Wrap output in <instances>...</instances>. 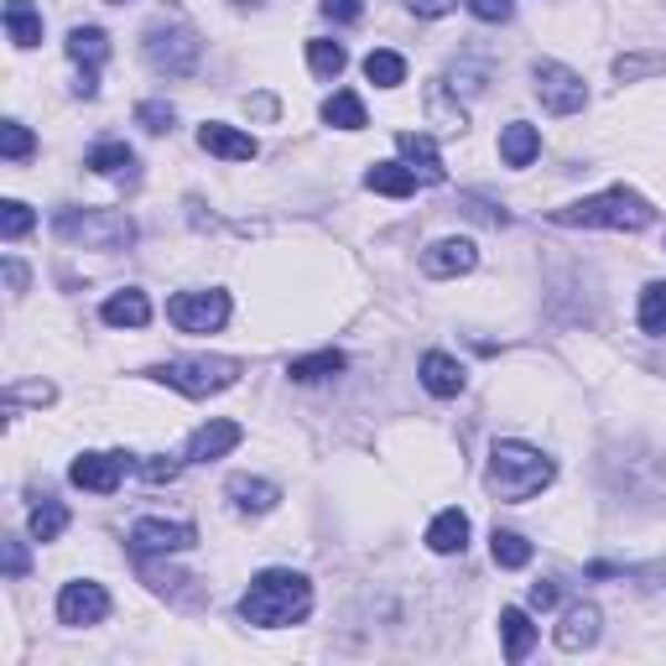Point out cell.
I'll list each match as a JSON object with an SVG mask.
<instances>
[{
  "label": "cell",
  "instance_id": "cell-1",
  "mask_svg": "<svg viewBox=\"0 0 666 666\" xmlns=\"http://www.w3.org/2000/svg\"><path fill=\"white\" fill-rule=\"evenodd\" d=\"M312 609V583L291 567H271L250 578L245 598H239V619L245 625H260V631H281V625H297V619Z\"/></svg>",
  "mask_w": 666,
  "mask_h": 666
},
{
  "label": "cell",
  "instance_id": "cell-2",
  "mask_svg": "<svg viewBox=\"0 0 666 666\" xmlns=\"http://www.w3.org/2000/svg\"><path fill=\"white\" fill-rule=\"evenodd\" d=\"M557 474V463L542 453V448L531 443H495L490 448V469H484V484H490V495L505 500V505H526L531 495H542Z\"/></svg>",
  "mask_w": 666,
  "mask_h": 666
},
{
  "label": "cell",
  "instance_id": "cell-3",
  "mask_svg": "<svg viewBox=\"0 0 666 666\" xmlns=\"http://www.w3.org/2000/svg\"><path fill=\"white\" fill-rule=\"evenodd\" d=\"M557 224H583V229H619V235H635L656 224V208L631 188H609V193H594V198H578L567 208H552Z\"/></svg>",
  "mask_w": 666,
  "mask_h": 666
},
{
  "label": "cell",
  "instance_id": "cell-4",
  "mask_svg": "<svg viewBox=\"0 0 666 666\" xmlns=\"http://www.w3.org/2000/svg\"><path fill=\"white\" fill-rule=\"evenodd\" d=\"M162 386L183 396H219L239 380V359L229 355H193V359H167L162 370H152Z\"/></svg>",
  "mask_w": 666,
  "mask_h": 666
},
{
  "label": "cell",
  "instance_id": "cell-5",
  "mask_svg": "<svg viewBox=\"0 0 666 666\" xmlns=\"http://www.w3.org/2000/svg\"><path fill=\"white\" fill-rule=\"evenodd\" d=\"M52 229L63 239H84L89 250H125L131 239H136V224L125 219L120 208H63L58 219H52Z\"/></svg>",
  "mask_w": 666,
  "mask_h": 666
},
{
  "label": "cell",
  "instance_id": "cell-6",
  "mask_svg": "<svg viewBox=\"0 0 666 666\" xmlns=\"http://www.w3.org/2000/svg\"><path fill=\"white\" fill-rule=\"evenodd\" d=\"M198 58H204V42L193 27H152L146 32V63L167 79H188L198 69Z\"/></svg>",
  "mask_w": 666,
  "mask_h": 666
},
{
  "label": "cell",
  "instance_id": "cell-7",
  "mask_svg": "<svg viewBox=\"0 0 666 666\" xmlns=\"http://www.w3.org/2000/svg\"><path fill=\"white\" fill-rule=\"evenodd\" d=\"M167 318L183 334H214L229 318V291H177L167 303Z\"/></svg>",
  "mask_w": 666,
  "mask_h": 666
},
{
  "label": "cell",
  "instance_id": "cell-8",
  "mask_svg": "<svg viewBox=\"0 0 666 666\" xmlns=\"http://www.w3.org/2000/svg\"><path fill=\"white\" fill-rule=\"evenodd\" d=\"M536 100H542V110H552V115H578L588 89H583V79L573 69H563V63H536Z\"/></svg>",
  "mask_w": 666,
  "mask_h": 666
},
{
  "label": "cell",
  "instance_id": "cell-9",
  "mask_svg": "<svg viewBox=\"0 0 666 666\" xmlns=\"http://www.w3.org/2000/svg\"><path fill=\"white\" fill-rule=\"evenodd\" d=\"M198 547V531L188 521H136L131 526V552L136 557H167V552Z\"/></svg>",
  "mask_w": 666,
  "mask_h": 666
},
{
  "label": "cell",
  "instance_id": "cell-10",
  "mask_svg": "<svg viewBox=\"0 0 666 666\" xmlns=\"http://www.w3.org/2000/svg\"><path fill=\"white\" fill-rule=\"evenodd\" d=\"M125 469H136L131 463V453H79L69 469V479L79 484V490H94V495H115L120 479H125Z\"/></svg>",
  "mask_w": 666,
  "mask_h": 666
},
{
  "label": "cell",
  "instance_id": "cell-11",
  "mask_svg": "<svg viewBox=\"0 0 666 666\" xmlns=\"http://www.w3.org/2000/svg\"><path fill=\"white\" fill-rule=\"evenodd\" d=\"M110 615V594H104L100 583H63V594H58V619L63 625H73V631H84V625H100V619Z\"/></svg>",
  "mask_w": 666,
  "mask_h": 666
},
{
  "label": "cell",
  "instance_id": "cell-12",
  "mask_svg": "<svg viewBox=\"0 0 666 666\" xmlns=\"http://www.w3.org/2000/svg\"><path fill=\"white\" fill-rule=\"evenodd\" d=\"M69 58L84 69V79H79V94H84V100H94V94H100V63L110 58V37H104L100 27H73V32H69Z\"/></svg>",
  "mask_w": 666,
  "mask_h": 666
},
{
  "label": "cell",
  "instance_id": "cell-13",
  "mask_svg": "<svg viewBox=\"0 0 666 666\" xmlns=\"http://www.w3.org/2000/svg\"><path fill=\"white\" fill-rule=\"evenodd\" d=\"M479 266V250L474 239H432L428 250H422V271L438 276V281H448V276H469Z\"/></svg>",
  "mask_w": 666,
  "mask_h": 666
},
{
  "label": "cell",
  "instance_id": "cell-14",
  "mask_svg": "<svg viewBox=\"0 0 666 666\" xmlns=\"http://www.w3.org/2000/svg\"><path fill=\"white\" fill-rule=\"evenodd\" d=\"M396 152H401V162H407L411 172H417V183H443L448 177L443 156H438V141L422 136V131H401V136H396Z\"/></svg>",
  "mask_w": 666,
  "mask_h": 666
},
{
  "label": "cell",
  "instance_id": "cell-15",
  "mask_svg": "<svg viewBox=\"0 0 666 666\" xmlns=\"http://www.w3.org/2000/svg\"><path fill=\"white\" fill-rule=\"evenodd\" d=\"M239 438H245V428H239V422H229V417H219V422H204V428L188 438V459L193 463H214V459H224L229 448H239Z\"/></svg>",
  "mask_w": 666,
  "mask_h": 666
},
{
  "label": "cell",
  "instance_id": "cell-16",
  "mask_svg": "<svg viewBox=\"0 0 666 666\" xmlns=\"http://www.w3.org/2000/svg\"><path fill=\"white\" fill-rule=\"evenodd\" d=\"M198 146L214 152V156H224V162H250V156H256V136H245V131H235V125H219V120L198 125Z\"/></svg>",
  "mask_w": 666,
  "mask_h": 666
},
{
  "label": "cell",
  "instance_id": "cell-17",
  "mask_svg": "<svg viewBox=\"0 0 666 666\" xmlns=\"http://www.w3.org/2000/svg\"><path fill=\"white\" fill-rule=\"evenodd\" d=\"M598 625H604L598 604H573V609L563 615V625H557V646L563 650H588L598 641Z\"/></svg>",
  "mask_w": 666,
  "mask_h": 666
},
{
  "label": "cell",
  "instance_id": "cell-18",
  "mask_svg": "<svg viewBox=\"0 0 666 666\" xmlns=\"http://www.w3.org/2000/svg\"><path fill=\"white\" fill-rule=\"evenodd\" d=\"M422 386H428L432 396H459L463 386H469V376H463V365L453 355L432 349V355H422Z\"/></svg>",
  "mask_w": 666,
  "mask_h": 666
},
{
  "label": "cell",
  "instance_id": "cell-19",
  "mask_svg": "<svg viewBox=\"0 0 666 666\" xmlns=\"http://www.w3.org/2000/svg\"><path fill=\"white\" fill-rule=\"evenodd\" d=\"M542 152V136H536V125L526 120H511L505 131H500V156H505V167H531Z\"/></svg>",
  "mask_w": 666,
  "mask_h": 666
},
{
  "label": "cell",
  "instance_id": "cell-20",
  "mask_svg": "<svg viewBox=\"0 0 666 666\" xmlns=\"http://www.w3.org/2000/svg\"><path fill=\"white\" fill-rule=\"evenodd\" d=\"M104 324L110 328H146L152 324V303H146V291H136V287L115 291V297L104 303Z\"/></svg>",
  "mask_w": 666,
  "mask_h": 666
},
{
  "label": "cell",
  "instance_id": "cell-21",
  "mask_svg": "<svg viewBox=\"0 0 666 666\" xmlns=\"http://www.w3.org/2000/svg\"><path fill=\"white\" fill-rule=\"evenodd\" d=\"M229 495H235L239 511H250V515H266L276 511V500H281V490H276L271 479H250V474H235L229 479Z\"/></svg>",
  "mask_w": 666,
  "mask_h": 666
},
{
  "label": "cell",
  "instance_id": "cell-22",
  "mask_svg": "<svg viewBox=\"0 0 666 666\" xmlns=\"http://www.w3.org/2000/svg\"><path fill=\"white\" fill-rule=\"evenodd\" d=\"M365 188L386 193V198H407V193H417V172L407 162H376V167L365 172Z\"/></svg>",
  "mask_w": 666,
  "mask_h": 666
},
{
  "label": "cell",
  "instance_id": "cell-23",
  "mask_svg": "<svg viewBox=\"0 0 666 666\" xmlns=\"http://www.w3.org/2000/svg\"><path fill=\"white\" fill-rule=\"evenodd\" d=\"M500 635H505V662H526L536 646V625L526 619V609H500Z\"/></svg>",
  "mask_w": 666,
  "mask_h": 666
},
{
  "label": "cell",
  "instance_id": "cell-24",
  "mask_svg": "<svg viewBox=\"0 0 666 666\" xmlns=\"http://www.w3.org/2000/svg\"><path fill=\"white\" fill-rule=\"evenodd\" d=\"M6 37L17 48H37L42 42V11L32 0H6Z\"/></svg>",
  "mask_w": 666,
  "mask_h": 666
},
{
  "label": "cell",
  "instance_id": "cell-25",
  "mask_svg": "<svg viewBox=\"0 0 666 666\" xmlns=\"http://www.w3.org/2000/svg\"><path fill=\"white\" fill-rule=\"evenodd\" d=\"M428 547L443 552V557H453V552L469 547V515L463 511H443L438 521L428 526Z\"/></svg>",
  "mask_w": 666,
  "mask_h": 666
},
{
  "label": "cell",
  "instance_id": "cell-26",
  "mask_svg": "<svg viewBox=\"0 0 666 666\" xmlns=\"http://www.w3.org/2000/svg\"><path fill=\"white\" fill-rule=\"evenodd\" d=\"M349 359L339 355V349H318V355H308V359H291L287 365V376L297 380V386H318V380H328V376H339Z\"/></svg>",
  "mask_w": 666,
  "mask_h": 666
},
{
  "label": "cell",
  "instance_id": "cell-27",
  "mask_svg": "<svg viewBox=\"0 0 666 666\" xmlns=\"http://www.w3.org/2000/svg\"><path fill=\"white\" fill-rule=\"evenodd\" d=\"M365 79L376 89H396V84H407V58L391 48H376L370 58H365Z\"/></svg>",
  "mask_w": 666,
  "mask_h": 666
},
{
  "label": "cell",
  "instance_id": "cell-28",
  "mask_svg": "<svg viewBox=\"0 0 666 666\" xmlns=\"http://www.w3.org/2000/svg\"><path fill=\"white\" fill-rule=\"evenodd\" d=\"M84 167H89V172H104V177H115V172H131V167H136V152H131L125 141H100V146L84 156Z\"/></svg>",
  "mask_w": 666,
  "mask_h": 666
},
{
  "label": "cell",
  "instance_id": "cell-29",
  "mask_svg": "<svg viewBox=\"0 0 666 666\" xmlns=\"http://www.w3.org/2000/svg\"><path fill=\"white\" fill-rule=\"evenodd\" d=\"M324 120H328V125H339V131H365V125H370L359 94H349V89H339L334 100H324Z\"/></svg>",
  "mask_w": 666,
  "mask_h": 666
},
{
  "label": "cell",
  "instance_id": "cell-30",
  "mask_svg": "<svg viewBox=\"0 0 666 666\" xmlns=\"http://www.w3.org/2000/svg\"><path fill=\"white\" fill-rule=\"evenodd\" d=\"M344 63H349V52H344L339 42H328V37H312L308 42V69L318 73V79H339Z\"/></svg>",
  "mask_w": 666,
  "mask_h": 666
},
{
  "label": "cell",
  "instance_id": "cell-31",
  "mask_svg": "<svg viewBox=\"0 0 666 666\" xmlns=\"http://www.w3.org/2000/svg\"><path fill=\"white\" fill-rule=\"evenodd\" d=\"M69 531V505H58V500H42L32 511V536L37 542H58Z\"/></svg>",
  "mask_w": 666,
  "mask_h": 666
},
{
  "label": "cell",
  "instance_id": "cell-32",
  "mask_svg": "<svg viewBox=\"0 0 666 666\" xmlns=\"http://www.w3.org/2000/svg\"><path fill=\"white\" fill-rule=\"evenodd\" d=\"M641 334H666V281H650L646 291H641Z\"/></svg>",
  "mask_w": 666,
  "mask_h": 666
},
{
  "label": "cell",
  "instance_id": "cell-33",
  "mask_svg": "<svg viewBox=\"0 0 666 666\" xmlns=\"http://www.w3.org/2000/svg\"><path fill=\"white\" fill-rule=\"evenodd\" d=\"M490 552H495L500 567H526L531 563V542L521 531H495V536H490Z\"/></svg>",
  "mask_w": 666,
  "mask_h": 666
},
{
  "label": "cell",
  "instance_id": "cell-34",
  "mask_svg": "<svg viewBox=\"0 0 666 666\" xmlns=\"http://www.w3.org/2000/svg\"><path fill=\"white\" fill-rule=\"evenodd\" d=\"M646 73H666V58L662 52H635V58H615V79L619 84H635Z\"/></svg>",
  "mask_w": 666,
  "mask_h": 666
},
{
  "label": "cell",
  "instance_id": "cell-35",
  "mask_svg": "<svg viewBox=\"0 0 666 666\" xmlns=\"http://www.w3.org/2000/svg\"><path fill=\"white\" fill-rule=\"evenodd\" d=\"M32 152H37L32 131H27V125H17V120H6V125H0V156H6V162H27Z\"/></svg>",
  "mask_w": 666,
  "mask_h": 666
},
{
  "label": "cell",
  "instance_id": "cell-36",
  "mask_svg": "<svg viewBox=\"0 0 666 666\" xmlns=\"http://www.w3.org/2000/svg\"><path fill=\"white\" fill-rule=\"evenodd\" d=\"M32 224H37V214L21 204V198H6V204H0V235L6 239H21Z\"/></svg>",
  "mask_w": 666,
  "mask_h": 666
},
{
  "label": "cell",
  "instance_id": "cell-37",
  "mask_svg": "<svg viewBox=\"0 0 666 666\" xmlns=\"http://www.w3.org/2000/svg\"><path fill=\"white\" fill-rule=\"evenodd\" d=\"M172 104H162V100H146V104H136V125H146L152 136H162V131H172Z\"/></svg>",
  "mask_w": 666,
  "mask_h": 666
},
{
  "label": "cell",
  "instance_id": "cell-38",
  "mask_svg": "<svg viewBox=\"0 0 666 666\" xmlns=\"http://www.w3.org/2000/svg\"><path fill=\"white\" fill-rule=\"evenodd\" d=\"M136 469L146 479H152V484H172V479H177V459H167V453H152V459H136Z\"/></svg>",
  "mask_w": 666,
  "mask_h": 666
},
{
  "label": "cell",
  "instance_id": "cell-39",
  "mask_svg": "<svg viewBox=\"0 0 666 666\" xmlns=\"http://www.w3.org/2000/svg\"><path fill=\"white\" fill-rule=\"evenodd\" d=\"M469 11H474L479 21H511L515 17L511 0H469Z\"/></svg>",
  "mask_w": 666,
  "mask_h": 666
},
{
  "label": "cell",
  "instance_id": "cell-40",
  "mask_svg": "<svg viewBox=\"0 0 666 666\" xmlns=\"http://www.w3.org/2000/svg\"><path fill=\"white\" fill-rule=\"evenodd\" d=\"M0 547H6V578H27V547H21L17 536L0 542Z\"/></svg>",
  "mask_w": 666,
  "mask_h": 666
},
{
  "label": "cell",
  "instance_id": "cell-41",
  "mask_svg": "<svg viewBox=\"0 0 666 666\" xmlns=\"http://www.w3.org/2000/svg\"><path fill=\"white\" fill-rule=\"evenodd\" d=\"M531 609H552V604H557V598H563V588H557V583H547V578H542V583H531Z\"/></svg>",
  "mask_w": 666,
  "mask_h": 666
},
{
  "label": "cell",
  "instance_id": "cell-42",
  "mask_svg": "<svg viewBox=\"0 0 666 666\" xmlns=\"http://www.w3.org/2000/svg\"><path fill=\"white\" fill-rule=\"evenodd\" d=\"M328 21H359V0H324Z\"/></svg>",
  "mask_w": 666,
  "mask_h": 666
},
{
  "label": "cell",
  "instance_id": "cell-43",
  "mask_svg": "<svg viewBox=\"0 0 666 666\" xmlns=\"http://www.w3.org/2000/svg\"><path fill=\"white\" fill-rule=\"evenodd\" d=\"M459 0H411V17H448Z\"/></svg>",
  "mask_w": 666,
  "mask_h": 666
},
{
  "label": "cell",
  "instance_id": "cell-44",
  "mask_svg": "<svg viewBox=\"0 0 666 666\" xmlns=\"http://www.w3.org/2000/svg\"><path fill=\"white\" fill-rule=\"evenodd\" d=\"M6 281H11V291L27 287V271H21V260H6Z\"/></svg>",
  "mask_w": 666,
  "mask_h": 666
},
{
  "label": "cell",
  "instance_id": "cell-45",
  "mask_svg": "<svg viewBox=\"0 0 666 666\" xmlns=\"http://www.w3.org/2000/svg\"><path fill=\"white\" fill-rule=\"evenodd\" d=\"M110 6H125V0H110Z\"/></svg>",
  "mask_w": 666,
  "mask_h": 666
}]
</instances>
